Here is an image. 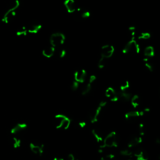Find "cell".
Listing matches in <instances>:
<instances>
[{"label":"cell","mask_w":160,"mask_h":160,"mask_svg":"<svg viewBox=\"0 0 160 160\" xmlns=\"http://www.w3.org/2000/svg\"><path fill=\"white\" fill-rule=\"evenodd\" d=\"M55 126L56 129H68L71 125V120L67 116L63 114H57L55 117Z\"/></svg>","instance_id":"cell-1"},{"label":"cell","mask_w":160,"mask_h":160,"mask_svg":"<svg viewBox=\"0 0 160 160\" xmlns=\"http://www.w3.org/2000/svg\"><path fill=\"white\" fill-rule=\"evenodd\" d=\"M140 52V46L135 39L130 40L123 48V52L126 54H138Z\"/></svg>","instance_id":"cell-2"},{"label":"cell","mask_w":160,"mask_h":160,"mask_svg":"<svg viewBox=\"0 0 160 160\" xmlns=\"http://www.w3.org/2000/svg\"><path fill=\"white\" fill-rule=\"evenodd\" d=\"M103 145L106 148H116L118 145V140L117 134L115 132L109 133L105 138Z\"/></svg>","instance_id":"cell-3"},{"label":"cell","mask_w":160,"mask_h":160,"mask_svg":"<svg viewBox=\"0 0 160 160\" xmlns=\"http://www.w3.org/2000/svg\"><path fill=\"white\" fill-rule=\"evenodd\" d=\"M65 39V36L62 33H55L50 36V44L55 48L60 47L64 44Z\"/></svg>","instance_id":"cell-4"},{"label":"cell","mask_w":160,"mask_h":160,"mask_svg":"<svg viewBox=\"0 0 160 160\" xmlns=\"http://www.w3.org/2000/svg\"><path fill=\"white\" fill-rule=\"evenodd\" d=\"M114 52V48L111 45H105L101 49V57L108 60L111 58Z\"/></svg>","instance_id":"cell-5"},{"label":"cell","mask_w":160,"mask_h":160,"mask_svg":"<svg viewBox=\"0 0 160 160\" xmlns=\"http://www.w3.org/2000/svg\"><path fill=\"white\" fill-rule=\"evenodd\" d=\"M30 147L31 151L34 154L39 156H41L43 154L45 147L43 144L33 142L30 143Z\"/></svg>","instance_id":"cell-6"},{"label":"cell","mask_w":160,"mask_h":160,"mask_svg":"<svg viewBox=\"0 0 160 160\" xmlns=\"http://www.w3.org/2000/svg\"><path fill=\"white\" fill-rule=\"evenodd\" d=\"M87 77L86 71L84 69H79L75 73V81L79 83H83L85 81Z\"/></svg>","instance_id":"cell-7"},{"label":"cell","mask_w":160,"mask_h":160,"mask_svg":"<svg viewBox=\"0 0 160 160\" xmlns=\"http://www.w3.org/2000/svg\"><path fill=\"white\" fill-rule=\"evenodd\" d=\"M144 114V111H132L128 112L125 114V118L127 121H133L137 120L140 116H143Z\"/></svg>","instance_id":"cell-8"},{"label":"cell","mask_w":160,"mask_h":160,"mask_svg":"<svg viewBox=\"0 0 160 160\" xmlns=\"http://www.w3.org/2000/svg\"><path fill=\"white\" fill-rule=\"evenodd\" d=\"M105 95L108 99H110V101H113V102L117 101L119 99L118 93L116 92L112 87H109L106 90Z\"/></svg>","instance_id":"cell-9"},{"label":"cell","mask_w":160,"mask_h":160,"mask_svg":"<svg viewBox=\"0 0 160 160\" xmlns=\"http://www.w3.org/2000/svg\"><path fill=\"white\" fill-rule=\"evenodd\" d=\"M143 141V138L142 136L140 135H135L131 137L130 140L128 141V148H134L138 145H139L141 144Z\"/></svg>","instance_id":"cell-10"},{"label":"cell","mask_w":160,"mask_h":160,"mask_svg":"<svg viewBox=\"0 0 160 160\" xmlns=\"http://www.w3.org/2000/svg\"><path fill=\"white\" fill-rule=\"evenodd\" d=\"M133 156L135 158L136 160H148L149 156L147 152L143 150H136L133 152Z\"/></svg>","instance_id":"cell-11"},{"label":"cell","mask_w":160,"mask_h":160,"mask_svg":"<svg viewBox=\"0 0 160 160\" xmlns=\"http://www.w3.org/2000/svg\"><path fill=\"white\" fill-rule=\"evenodd\" d=\"M102 109H103L102 107H101L99 105H98L95 109H94V110L91 112L90 114V120L92 123H95L98 121L99 114L101 112V110H102Z\"/></svg>","instance_id":"cell-12"},{"label":"cell","mask_w":160,"mask_h":160,"mask_svg":"<svg viewBox=\"0 0 160 160\" xmlns=\"http://www.w3.org/2000/svg\"><path fill=\"white\" fill-rule=\"evenodd\" d=\"M64 4L67 11L70 13H73L77 10V6L75 0H65Z\"/></svg>","instance_id":"cell-13"},{"label":"cell","mask_w":160,"mask_h":160,"mask_svg":"<svg viewBox=\"0 0 160 160\" xmlns=\"http://www.w3.org/2000/svg\"><path fill=\"white\" fill-rule=\"evenodd\" d=\"M55 53V48L52 46V45L46 46L43 50V55L46 58H52Z\"/></svg>","instance_id":"cell-14"},{"label":"cell","mask_w":160,"mask_h":160,"mask_svg":"<svg viewBox=\"0 0 160 160\" xmlns=\"http://www.w3.org/2000/svg\"><path fill=\"white\" fill-rule=\"evenodd\" d=\"M41 29V25L40 23H33L31 24L27 28V32L31 34L37 33Z\"/></svg>","instance_id":"cell-15"},{"label":"cell","mask_w":160,"mask_h":160,"mask_svg":"<svg viewBox=\"0 0 160 160\" xmlns=\"http://www.w3.org/2000/svg\"><path fill=\"white\" fill-rule=\"evenodd\" d=\"M132 94L128 91H120L118 93V98L119 99L124 101H130L131 98H132Z\"/></svg>","instance_id":"cell-16"},{"label":"cell","mask_w":160,"mask_h":160,"mask_svg":"<svg viewBox=\"0 0 160 160\" xmlns=\"http://www.w3.org/2000/svg\"><path fill=\"white\" fill-rule=\"evenodd\" d=\"M144 55L145 58H151L155 56V49L151 46H148L144 49Z\"/></svg>","instance_id":"cell-17"},{"label":"cell","mask_w":160,"mask_h":160,"mask_svg":"<svg viewBox=\"0 0 160 160\" xmlns=\"http://www.w3.org/2000/svg\"><path fill=\"white\" fill-rule=\"evenodd\" d=\"M26 128V125L25 123H19L17 125L14 126L12 129V133L13 134H18L21 132H23Z\"/></svg>","instance_id":"cell-18"},{"label":"cell","mask_w":160,"mask_h":160,"mask_svg":"<svg viewBox=\"0 0 160 160\" xmlns=\"http://www.w3.org/2000/svg\"><path fill=\"white\" fill-rule=\"evenodd\" d=\"M131 101V104L135 108H136L140 105L141 101H140V98L138 95H134L130 99Z\"/></svg>","instance_id":"cell-19"},{"label":"cell","mask_w":160,"mask_h":160,"mask_svg":"<svg viewBox=\"0 0 160 160\" xmlns=\"http://www.w3.org/2000/svg\"><path fill=\"white\" fill-rule=\"evenodd\" d=\"M150 59L151 58L144 57L143 61L144 63V66L147 68V69L148 70L150 71H152L153 70V63H151V61Z\"/></svg>","instance_id":"cell-20"},{"label":"cell","mask_w":160,"mask_h":160,"mask_svg":"<svg viewBox=\"0 0 160 160\" xmlns=\"http://www.w3.org/2000/svg\"><path fill=\"white\" fill-rule=\"evenodd\" d=\"M91 88H92V84L88 83L83 88L81 91V94L83 95H86V94H88L91 91Z\"/></svg>","instance_id":"cell-21"},{"label":"cell","mask_w":160,"mask_h":160,"mask_svg":"<svg viewBox=\"0 0 160 160\" xmlns=\"http://www.w3.org/2000/svg\"><path fill=\"white\" fill-rule=\"evenodd\" d=\"M120 154L124 156H133V151L131 150V148L123 150L120 151Z\"/></svg>","instance_id":"cell-22"},{"label":"cell","mask_w":160,"mask_h":160,"mask_svg":"<svg viewBox=\"0 0 160 160\" xmlns=\"http://www.w3.org/2000/svg\"><path fill=\"white\" fill-rule=\"evenodd\" d=\"M130 87V84L128 81H123L120 86V90L121 91H128Z\"/></svg>","instance_id":"cell-23"},{"label":"cell","mask_w":160,"mask_h":160,"mask_svg":"<svg viewBox=\"0 0 160 160\" xmlns=\"http://www.w3.org/2000/svg\"><path fill=\"white\" fill-rule=\"evenodd\" d=\"M151 37V34L149 33H141L138 36V39L140 40H147Z\"/></svg>","instance_id":"cell-24"},{"label":"cell","mask_w":160,"mask_h":160,"mask_svg":"<svg viewBox=\"0 0 160 160\" xmlns=\"http://www.w3.org/2000/svg\"><path fill=\"white\" fill-rule=\"evenodd\" d=\"M106 60H107L105 59V58L101 57L100 59L99 60V61L98 62V68H99L101 69L105 68V67L106 66Z\"/></svg>","instance_id":"cell-25"},{"label":"cell","mask_w":160,"mask_h":160,"mask_svg":"<svg viewBox=\"0 0 160 160\" xmlns=\"http://www.w3.org/2000/svg\"><path fill=\"white\" fill-rule=\"evenodd\" d=\"M101 160H116L115 156L113 154H108L101 158Z\"/></svg>","instance_id":"cell-26"},{"label":"cell","mask_w":160,"mask_h":160,"mask_svg":"<svg viewBox=\"0 0 160 160\" xmlns=\"http://www.w3.org/2000/svg\"><path fill=\"white\" fill-rule=\"evenodd\" d=\"M138 132H139V135L141 136H143L144 135L145 133V128L143 123H140L138 126Z\"/></svg>","instance_id":"cell-27"},{"label":"cell","mask_w":160,"mask_h":160,"mask_svg":"<svg viewBox=\"0 0 160 160\" xmlns=\"http://www.w3.org/2000/svg\"><path fill=\"white\" fill-rule=\"evenodd\" d=\"M80 16H81V18H88L90 16H91V14L90 12L87 11V10H84L83 11H81V14H80Z\"/></svg>","instance_id":"cell-28"},{"label":"cell","mask_w":160,"mask_h":160,"mask_svg":"<svg viewBox=\"0 0 160 160\" xmlns=\"http://www.w3.org/2000/svg\"><path fill=\"white\" fill-rule=\"evenodd\" d=\"M13 145L15 148H18L20 147L21 145V141L19 139H18V138H14L13 140Z\"/></svg>","instance_id":"cell-29"},{"label":"cell","mask_w":160,"mask_h":160,"mask_svg":"<svg viewBox=\"0 0 160 160\" xmlns=\"http://www.w3.org/2000/svg\"><path fill=\"white\" fill-rule=\"evenodd\" d=\"M79 83L76 81H74L71 84V88L73 91H76L79 88Z\"/></svg>","instance_id":"cell-30"},{"label":"cell","mask_w":160,"mask_h":160,"mask_svg":"<svg viewBox=\"0 0 160 160\" xmlns=\"http://www.w3.org/2000/svg\"><path fill=\"white\" fill-rule=\"evenodd\" d=\"M67 55V52H66V50H65L64 49H61L60 50V52H59V56L61 58L65 57V56H66Z\"/></svg>","instance_id":"cell-31"},{"label":"cell","mask_w":160,"mask_h":160,"mask_svg":"<svg viewBox=\"0 0 160 160\" xmlns=\"http://www.w3.org/2000/svg\"><path fill=\"white\" fill-rule=\"evenodd\" d=\"M96 79V77L95 75H91L90 76V78H89V82H88V83L92 84L93 83L94 81H95Z\"/></svg>","instance_id":"cell-32"},{"label":"cell","mask_w":160,"mask_h":160,"mask_svg":"<svg viewBox=\"0 0 160 160\" xmlns=\"http://www.w3.org/2000/svg\"><path fill=\"white\" fill-rule=\"evenodd\" d=\"M78 125H79V126L80 128H82V129H83L84 128H85V126H86V122H84V121H80V122L78 123Z\"/></svg>","instance_id":"cell-33"},{"label":"cell","mask_w":160,"mask_h":160,"mask_svg":"<svg viewBox=\"0 0 160 160\" xmlns=\"http://www.w3.org/2000/svg\"><path fill=\"white\" fill-rule=\"evenodd\" d=\"M75 156L73 154H69L67 157V160H76Z\"/></svg>","instance_id":"cell-34"},{"label":"cell","mask_w":160,"mask_h":160,"mask_svg":"<svg viewBox=\"0 0 160 160\" xmlns=\"http://www.w3.org/2000/svg\"><path fill=\"white\" fill-rule=\"evenodd\" d=\"M106 105H107V102H106V101H101L99 105L101 107H102V108H103L104 107L106 106Z\"/></svg>","instance_id":"cell-35"},{"label":"cell","mask_w":160,"mask_h":160,"mask_svg":"<svg viewBox=\"0 0 160 160\" xmlns=\"http://www.w3.org/2000/svg\"><path fill=\"white\" fill-rule=\"evenodd\" d=\"M53 160H64V159L61 158H55Z\"/></svg>","instance_id":"cell-36"},{"label":"cell","mask_w":160,"mask_h":160,"mask_svg":"<svg viewBox=\"0 0 160 160\" xmlns=\"http://www.w3.org/2000/svg\"><path fill=\"white\" fill-rule=\"evenodd\" d=\"M156 142L158 144H159V143H160V140H159V138H157L156 140Z\"/></svg>","instance_id":"cell-37"},{"label":"cell","mask_w":160,"mask_h":160,"mask_svg":"<svg viewBox=\"0 0 160 160\" xmlns=\"http://www.w3.org/2000/svg\"><path fill=\"white\" fill-rule=\"evenodd\" d=\"M128 160H132V159H128Z\"/></svg>","instance_id":"cell-38"}]
</instances>
